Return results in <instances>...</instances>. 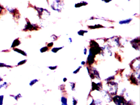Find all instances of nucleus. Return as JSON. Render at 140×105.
Here are the masks:
<instances>
[{"mask_svg": "<svg viewBox=\"0 0 140 105\" xmlns=\"http://www.w3.org/2000/svg\"><path fill=\"white\" fill-rule=\"evenodd\" d=\"M88 31H83V30H81L80 31L78 32V35H81V36H83V34H84L85 32H87Z\"/></svg>", "mask_w": 140, "mask_h": 105, "instance_id": "obj_24", "label": "nucleus"}, {"mask_svg": "<svg viewBox=\"0 0 140 105\" xmlns=\"http://www.w3.org/2000/svg\"><path fill=\"white\" fill-rule=\"evenodd\" d=\"M26 61V60H23L21 62H20L19 63L18 65H22V64H23L24 63H25V62Z\"/></svg>", "mask_w": 140, "mask_h": 105, "instance_id": "obj_32", "label": "nucleus"}, {"mask_svg": "<svg viewBox=\"0 0 140 105\" xmlns=\"http://www.w3.org/2000/svg\"><path fill=\"white\" fill-rule=\"evenodd\" d=\"M53 42H51V43H48L47 45L48 47H52L53 45Z\"/></svg>", "mask_w": 140, "mask_h": 105, "instance_id": "obj_31", "label": "nucleus"}, {"mask_svg": "<svg viewBox=\"0 0 140 105\" xmlns=\"http://www.w3.org/2000/svg\"><path fill=\"white\" fill-rule=\"evenodd\" d=\"M70 86L71 87V90L72 91H74L75 88V83L73 82H70Z\"/></svg>", "mask_w": 140, "mask_h": 105, "instance_id": "obj_19", "label": "nucleus"}, {"mask_svg": "<svg viewBox=\"0 0 140 105\" xmlns=\"http://www.w3.org/2000/svg\"><path fill=\"white\" fill-rule=\"evenodd\" d=\"M69 39H70V43H71L72 42V40H71V38H69Z\"/></svg>", "mask_w": 140, "mask_h": 105, "instance_id": "obj_38", "label": "nucleus"}, {"mask_svg": "<svg viewBox=\"0 0 140 105\" xmlns=\"http://www.w3.org/2000/svg\"><path fill=\"white\" fill-rule=\"evenodd\" d=\"M102 0L105 2V3H108L110 1H111V0Z\"/></svg>", "mask_w": 140, "mask_h": 105, "instance_id": "obj_34", "label": "nucleus"}, {"mask_svg": "<svg viewBox=\"0 0 140 105\" xmlns=\"http://www.w3.org/2000/svg\"><path fill=\"white\" fill-rule=\"evenodd\" d=\"M67 99L65 97H62L61 98V101L62 103V105H67Z\"/></svg>", "mask_w": 140, "mask_h": 105, "instance_id": "obj_14", "label": "nucleus"}, {"mask_svg": "<svg viewBox=\"0 0 140 105\" xmlns=\"http://www.w3.org/2000/svg\"><path fill=\"white\" fill-rule=\"evenodd\" d=\"M78 101L77 99H76L74 97H73V101H72V104L73 105H76L77 104Z\"/></svg>", "mask_w": 140, "mask_h": 105, "instance_id": "obj_25", "label": "nucleus"}, {"mask_svg": "<svg viewBox=\"0 0 140 105\" xmlns=\"http://www.w3.org/2000/svg\"><path fill=\"white\" fill-rule=\"evenodd\" d=\"M139 80L140 77H136L134 74H132L130 77V80L131 83L133 84L138 85L139 83Z\"/></svg>", "mask_w": 140, "mask_h": 105, "instance_id": "obj_9", "label": "nucleus"}, {"mask_svg": "<svg viewBox=\"0 0 140 105\" xmlns=\"http://www.w3.org/2000/svg\"><path fill=\"white\" fill-rule=\"evenodd\" d=\"M131 21H132V19H129L125 20L124 21H120V24H129V23Z\"/></svg>", "mask_w": 140, "mask_h": 105, "instance_id": "obj_17", "label": "nucleus"}, {"mask_svg": "<svg viewBox=\"0 0 140 105\" xmlns=\"http://www.w3.org/2000/svg\"><path fill=\"white\" fill-rule=\"evenodd\" d=\"M102 26L100 25H94V26H89V28H91V29H94V28H101V27H103Z\"/></svg>", "mask_w": 140, "mask_h": 105, "instance_id": "obj_20", "label": "nucleus"}, {"mask_svg": "<svg viewBox=\"0 0 140 105\" xmlns=\"http://www.w3.org/2000/svg\"><path fill=\"white\" fill-rule=\"evenodd\" d=\"M107 84L109 87L108 93L111 95H116L118 92V83L113 81H109L107 82Z\"/></svg>", "mask_w": 140, "mask_h": 105, "instance_id": "obj_1", "label": "nucleus"}, {"mask_svg": "<svg viewBox=\"0 0 140 105\" xmlns=\"http://www.w3.org/2000/svg\"><path fill=\"white\" fill-rule=\"evenodd\" d=\"M35 8L36 9L37 11H38L39 17L40 19H45V18H47L48 16H49L50 15V13L49 11L46 9H44L42 8H39V7H35Z\"/></svg>", "mask_w": 140, "mask_h": 105, "instance_id": "obj_3", "label": "nucleus"}, {"mask_svg": "<svg viewBox=\"0 0 140 105\" xmlns=\"http://www.w3.org/2000/svg\"><path fill=\"white\" fill-rule=\"evenodd\" d=\"M112 100L116 105H127V101L122 96H115Z\"/></svg>", "mask_w": 140, "mask_h": 105, "instance_id": "obj_2", "label": "nucleus"}, {"mask_svg": "<svg viewBox=\"0 0 140 105\" xmlns=\"http://www.w3.org/2000/svg\"><path fill=\"white\" fill-rule=\"evenodd\" d=\"M101 92L102 93L103 98L104 99L106 102L110 103L112 101V98L111 97V94H110L108 91L103 90Z\"/></svg>", "mask_w": 140, "mask_h": 105, "instance_id": "obj_6", "label": "nucleus"}, {"mask_svg": "<svg viewBox=\"0 0 140 105\" xmlns=\"http://www.w3.org/2000/svg\"><path fill=\"white\" fill-rule=\"evenodd\" d=\"M91 72H93V74H94V76H95V78H96L97 79H98L99 80H100V74L99 72L97 71V70L96 69L93 68L92 69H90Z\"/></svg>", "mask_w": 140, "mask_h": 105, "instance_id": "obj_11", "label": "nucleus"}, {"mask_svg": "<svg viewBox=\"0 0 140 105\" xmlns=\"http://www.w3.org/2000/svg\"><path fill=\"white\" fill-rule=\"evenodd\" d=\"M132 47L136 50H139L140 47V39L137 38L134 39L131 42Z\"/></svg>", "mask_w": 140, "mask_h": 105, "instance_id": "obj_8", "label": "nucleus"}, {"mask_svg": "<svg viewBox=\"0 0 140 105\" xmlns=\"http://www.w3.org/2000/svg\"><path fill=\"white\" fill-rule=\"evenodd\" d=\"M87 4H88L87 3L85 2H81V3H78V4H76L75 5V7H81L82 6H86V5Z\"/></svg>", "mask_w": 140, "mask_h": 105, "instance_id": "obj_15", "label": "nucleus"}, {"mask_svg": "<svg viewBox=\"0 0 140 105\" xmlns=\"http://www.w3.org/2000/svg\"><path fill=\"white\" fill-rule=\"evenodd\" d=\"M2 11V7L0 5V14H1V13Z\"/></svg>", "mask_w": 140, "mask_h": 105, "instance_id": "obj_35", "label": "nucleus"}, {"mask_svg": "<svg viewBox=\"0 0 140 105\" xmlns=\"http://www.w3.org/2000/svg\"><path fill=\"white\" fill-rule=\"evenodd\" d=\"M20 44V41L18 39H15L13 42L11 47H16V46L19 45Z\"/></svg>", "mask_w": 140, "mask_h": 105, "instance_id": "obj_13", "label": "nucleus"}, {"mask_svg": "<svg viewBox=\"0 0 140 105\" xmlns=\"http://www.w3.org/2000/svg\"><path fill=\"white\" fill-rule=\"evenodd\" d=\"M87 50L85 48L84 49V54L85 55H86L87 53Z\"/></svg>", "mask_w": 140, "mask_h": 105, "instance_id": "obj_33", "label": "nucleus"}, {"mask_svg": "<svg viewBox=\"0 0 140 105\" xmlns=\"http://www.w3.org/2000/svg\"><path fill=\"white\" fill-rule=\"evenodd\" d=\"M92 91H94L95 90H97L98 91H100L101 90V89L98 86L97 83H94V82H92Z\"/></svg>", "mask_w": 140, "mask_h": 105, "instance_id": "obj_12", "label": "nucleus"}, {"mask_svg": "<svg viewBox=\"0 0 140 105\" xmlns=\"http://www.w3.org/2000/svg\"><path fill=\"white\" fill-rule=\"evenodd\" d=\"M90 74H89L90 76L92 79H94L95 78V76H94V74H93V72H90Z\"/></svg>", "mask_w": 140, "mask_h": 105, "instance_id": "obj_28", "label": "nucleus"}, {"mask_svg": "<svg viewBox=\"0 0 140 105\" xmlns=\"http://www.w3.org/2000/svg\"><path fill=\"white\" fill-rule=\"evenodd\" d=\"M14 49V51L18 52L19 53H21L22 55L25 56H26V53H25V52H24V51L21 50H20V49Z\"/></svg>", "mask_w": 140, "mask_h": 105, "instance_id": "obj_16", "label": "nucleus"}, {"mask_svg": "<svg viewBox=\"0 0 140 105\" xmlns=\"http://www.w3.org/2000/svg\"><path fill=\"white\" fill-rule=\"evenodd\" d=\"M48 49H48L47 47L45 46V47H44L40 49V51L42 53H43V52H46V51L48 50Z\"/></svg>", "mask_w": 140, "mask_h": 105, "instance_id": "obj_22", "label": "nucleus"}, {"mask_svg": "<svg viewBox=\"0 0 140 105\" xmlns=\"http://www.w3.org/2000/svg\"><path fill=\"white\" fill-rule=\"evenodd\" d=\"M49 69H51V70H54L55 69H56L57 68V66H54V67H49Z\"/></svg>", "mask_w": 140, "mask_h": 105, "instance_id": "obj_30", "label": "nucleus"}, {"mask_svg": "<svg viewBox=\"0 0 140 105\" xmlns=\"http://www.w3.org/2000/svg\"><path fill=\"white\" fill-rule=\"evenodd\" d=\"M63 47H60V48H54L53 49H52V51L53 53H56V52L58 51V50H60V49H62V48H63Z\"/></svg>", "mask_w": 140, "mask_h": 105, "instance_id": "obj_21", "label": "nucleus"}, {"mask_svg": "<svg viewBox=\"0 0 140 105\" xmlns=\"http://www.w3.org/2000/svg\"><path fill=\"white\" fill-rule=\"evenodd\" d=\"M81 66H79V67H78V68H77V69H76V70H75V71L73 72V74H77V73L79 71V70H80V69H81Z\"/></svg>", "mask_w": 140, "mask_h": 105, "instance_id": "obj_26", "label": "nucleus"}, {"mask_svg": "<svg viewBox=\"0 0 140 105\" xmlns=\"http://www.w3.org/2000/svg\"></svg>", "mask_w": 140, "mask_h": 105, "instance_id": "obj_39", "label": "nucleus"}, {"mask_svg": "<svg viewBox=\"0 0 140 105\" xmlns=\"http://www.w3.org/2000/svg\"><path fill=\"white\" fill-rule=\"evenodd\" d=\"M131 68L135 72H138L140 69V58H136L133 60L130 64Z\"/></svg>", "mask_w": 140, "mask_h": 105, "instance_id": "obj_4", "label": "nucleus"}, {"mask_svg": "<svg viewBox=\"0 0 140 105\" xmlns=\"http://www.w3.org/2000/svg\"><path fill=\"white\" fill-rule=\"evenodd\" d=\"M62 7V3L60 0H55L51 6V7L53 10L58 12L61 10Z\"/></svg>", "mask_w": 140, "mask_h": 105, "instance_id": "obj_5", "label": "nucleus"}, {"mask_svg": "<svg viewBox=\"0 0 140 105\" xmlns=\"http://www.w3.org/2000/svg\"><path fill=\"white\" fill-rule=\"evenodd\" d=\"M95 57V55H93L92 53H89V54L88 55V57L87 58V62L88 65H91L94 63L95 62V60H94Z\"/></svg>", "mask_w": 140, "mask_h": 105, "instance_id": "obj_10", "label": "nucleus"}, {"mask_svg": "<svg viewBox=\"0 0 140 105\" xmlns=\"http://www.w3.org/2000/svg\"><path fill=\"white\" fill-rule=\"evenodd\" d=\"M38 27L36 24H32L29 21H28L27 22L26 25L25 26L24 30L32 31V30H37L38 29Z\"/></svg>", "mask_w": 140, "mask_h": 105, "instance_id": "obj_7", "label": "nucleus"}, {"mask_svg": "<svg viewBox=\"0 0 140 105\" xmlns=\"http://www.w3.org/2000/svg\"><path fill=\"white\" fill-rule=\"evenodd\" d=\"M134 101L132 100H129L127 102V105H134Z\"/></svg>", "mask_w": 140, "mask_h": 105, "instance_id": "obj_27", "label": "nucleus"}, {"mask_svg": "<svg viewBox=\"0 0 140 105\" xmlns=\"http://www.w3.org/2000/svg\"><path fill=\"white\" fill-rule=\"evenodd\" d=\"M95 105H102V101L99 99L96 100H95Z\"/></svg>", "mask_w": 140, "mask_h": 105, "instance_id": "obj_18", "label": "nucleus"}, {"mask_svg": "<svg viewBox=\"0 0 140 105\" xmlns=\"http://www.w3.org/2000/svg\"><path fill=\"white\" fill-rule=\"evenodd\" d=\"M114 79H115V76H110L108 78L106 79L105 80H106L107 82H109V81H111V80H114Z\"/></svg>", "mask_w": 140, "mask_h": 105, "instance_id": "obj_23", "label": "nucleus"}, {"mask_svg": "<svg viewBox=\"0 0 140 105\" xmlns=\"http://www.w3.org/2000/svg\"><path fill=\"white\" fill-rule=\"evenodd\" d=\"M67 80V78H64L63 79V81H64V82H65Z\"/></svg>", "mask_w": 140, "mask_h": 105, "instance_id": "obj_36", "label": "nucleus"}, {"mask_svg": "<svg viewBox=\"0 0 140 105\" xmlns=\"http://www.w3.org/2000/svg\"><path fill=\"white\" fill-rule=\"evenodd\" d=\"M81 65H85L86 64V62H84V61H82V62H81Z\"/></svg>", "mask_w": 140, "mask_h": 105, "instance_id": "obj_37", "label": "nucleus"}, {"mask_svg": "<svg viewBox=\"0 0 140 105\" xmlns=\"http://www.w3.org/2000/svg\"><path fill=\"white\" fill-rule=\"evenodd\" d=\"M51 37L52 38V39L53 41H55L57 39V37H56L55 35H53L51 36Z\"/></svg>", "mask_w": 140, "mask_h": 105, "instance_id": "obj_29", "label": "nucleus"}]
</instances>
